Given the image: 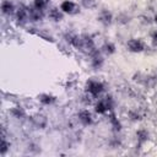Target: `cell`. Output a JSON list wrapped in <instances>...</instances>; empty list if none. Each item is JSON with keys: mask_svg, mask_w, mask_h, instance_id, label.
Here are the masks:
<instances>
[{"mask_svg": "<svg viewBox=\"0 0 157 157\" xmlns=\"http://www.w3.org/2000/svg\"><path fill=\"white\" fill-rule=\"evenodd\" d=\"M104 90V85L101 81L97 80H88L86 82V92H88L91 96L97 97L102 93V91Z\"/></svg>", "mask_w": 157, "mask_h": 157, "instance_id": "1", "label": "cell"}, {"mask_svg": "<svg viewBox=\"0 0 157 157\" xmlns=\"http://www.w3.org/2000/svg\"><path fill=\"white\" fill-rule=\"evenodd\" d=\"M94 0H81V4H82V6L83 7H86V9H90V7H92L93 5H94Z\"/></svg>", "mask_w": 157, "mask_h": 157, "instance_id": "20", "label": "cell"}, {"mask_svg": "<svg viewBox=\"0 0 157 157\" xmlns=\"http://www.w3.org/2000/svg\"><path fill=\"white\" fill-rule=\"evenodd\" d=\"M48 4H49V0H34L33 6H34L36 9L42 10V11H43V10L48 6Z\"/></svg>", "mask_w": 157, "mask_h": 157, "instance_id": "16", "label": "cell"}, {"mask_svg": "<svg viewBox=\"0 0 157 157\" xmlns=\"http://www.w3.org/2000/svg\"><path fill=\"white\" fill-rule=\"evenodd\" d=\"M103 49H104V52H105L108 55H110V54H113V53L115 52V45H114L113 43L108 42V43H105V44H104Z\"/></svg>", "mask_w": 157, "mask_h": 157, "instance_id": "18", "label": "cell"}, {"mask_svg": "<svg viewBox=\"0 0 157 157\" xmlns=\"http://www.w3.org/2000/svg\"><path fill=\"white\" fill-rule=\"evenodd\" d=\"M38 99H39V102H40L42 104H45V105L53 104V103L56 101V98H55L54 96L49 94V93H42V94H39V96H38Z\"/></svg>", "mask_w": 157, "mask_h": 157, "instance_id": "10", "label": "cell"}, {"mask_svg": "<svg viewBox=\"0 0 157 157\" xmlns=\"http://www.w3.org/2000/svg\"><path fill=\"white\" fill-rule=\"evenodd\" d=\"M112 20H113V16L112 13L108 11V10H102L101 13H99V21L104 25V26H108L112 23Z\"/></svg>", "mask_w": 157, "mask_h": 157, "instance_id": "8", "label": "cell"}, {"mask_svg": "<svg viewBox=\"0 0 157 157\" xmlns=\"http://www.w3.org/2000/svg\"><path fill=\"white\" fill-rule=\"evenodd\" d=\"M109 120H110V123H112V125H113V128H114V130H117V131H119L120 129H121V125H120V121L118 120V118H115V115L112 113L110 114V117H109Z\"/></svg>", "mask_w": 157, "mask_h": 157, "instance_id": "17", "label": "cell"}, {"mask_svg": "<svg viewBox=\"0 0 157 157\" xmlns=\"http://www.w3.org/2000/svg\"><path fill=\"white\" fill-rule=\"evenodd\" d=\"M126 47L131 52V53H141L145 50V44L141 39H137V38H131L128 40L126 43Z\"/></svg>", "mask_w": 157, "mask_h": 157, "instance_id": "2", "label": "cell"}, {"mask_svg": "<svg viewBox=\"0 0 157 157\" xmlns=\"http://www.w3.org/2000/svg\"><path fill=\"white\" fill-rule=\"evenodd\" d=\"M151 39H152V44H153V45L157 48V31H155V32L152 33Z\"/></svg>", "mask_w": 157, "mask_h": 157, "instance_id": "21", "label": "cell"}, {"mask_svg": "<svg viewBox=\"0 0 157 157\" xmlns=\"http://www.w3.org/2000/svg\"><path fill=\"white\" fill-rule=\"evenodd\" d=\"M32 120H33V124H34L38 129H43V128H45V125H47V118H45L44 115H42V114L34 115Z\"/></svg>", "mask_w": 157, "mask_h": 157, "instance_id": "12", "label": "cell"}, {"mask_svg": "<svg viewBox=\"0 0 157 157\" xmlns=\"http://www.w3.org/2000/svg\"><path fill=\"white\" fill-rule=\"evenodd\" d=\"M42 17H43L42 10H38V9H36L34 6H33L32 9H28V20H29V21L37 22V21H40Z\"/></svg>", "mask_w": 157, "mask_h": 157, "instance_id": "6", "label": "cell"}, {"mask_svg": "<svg viewBox=\"0 0 157 157\" xmlns=\"http://www.w3.org/2000/svg\"><path fill=\"white\" fill-rule=\"evenodd\" d=\"M136 136H137V141H139L140 144H144V142L147 141V139H148V134H147V131L144 130V129H140V130L136 132Z\"/></svg>", "mask_w": 157, "mask_h": 157, "instance_id": "15", "label": "cell"}, {"mask_svg": "<svg viewBox=\"0 0 157 157\" xmlns=\"http://www.w3.org/2000/svg\"><path fill=\"white\" fill-rule=\"evenodd\" d=\"M48 16H49L50 20H53V21H55V22H59V21L63 20V11L59 10L58 7H53V9L49 10Z\"/></svg>", "mask_w": 157, "mask_h": 157, "instance_id": "7", "label": "cell"}, {"mask_svg": "<svg viewBox=\"0 0 157 157\" xmlns=\"http://www.w3.org/2000/svg\"><path fill=\"white\" fill-rule=\"evenodd\" d=\"M60 10L64 12V13H76L78 10H77V5L71 1V0H64L61 4H60Z\"/></svg>", "mask_w": 157, "mask_h": 157, "instance_id": "3", "label": "cell"}, {"mask_svg": "<svg viewBox=\"0 0 157 157\" xmlns=\"http://www.w3.org/2000/svg\"><path fill=\"white\" fill-rule=\"evenodd\" d=\"M94 110H96V113H98V114H104V113H107V112L109 110V108H108L105 101L102 99V101H99V102L94 105Z\"/></svg>", "mask_w": 157, "mask_h": 157, "instance_id": "13", "label": "cell"}, {"mask_svg": "<svg viewBox=\"0 0 157 157\" xmlns=\"http://www.w3.org/2000/svg\"><path fill=\"white\" fill-rule=\"evenodd\" d=\"M155 22H156V25H157V15L155 16Z\"/></svg>", "mask_w": 157, "mask_h": 157, "instance_id": "22", "label": "cell"}, {"mask_svg": "<svg viewBox=\"0 0 157 157\" xmlns=\"http://www.w3.org/2000/svg\"><path fill=\"white\" fill-rule=\"evenodd\" d=\"M92 55V59H91V65L94 67V69H99L102 65H103V58L101 56V54L96 50Z\"/></svg>", "mask_w": 157, "mask_h": 157, "instance_id": "9", "label": "cell"}, {"mask_svg": "<svg viewBox=\"0 0 157 157\" xmlns=\"http://www.w3.org/2000/svg\"><path fill=\"white\" fill-rule=\"evenodd\" d=\"M11 114L16 118V119H21V118H23L25 117V110L21 108V107H13V108H11Z\"/></svg>", "mask_w": 157, "mask_h": 157, "instance_id": "14", "label": "cell"}, {"mask_svg": "<svg viewBox=\"0 0 157 157\" xmlns=\"http://www.w3.org/2000/svg\"><path fill=\"white\" fill-rule=\"evenodd\" d=\"M13 10H15V6L10 0H4L1 2V11L4 15H11Z\"/></svg>", "mask_w": 157, "mask_h": 157, "instance_id": "11", "label": "cell"}, {"mask_svg": "<svg viewBox=\"0 0 157 157\" xmlns=\"http://www.w3.org/2000/svg\"><path fill=\"white\" fill-rule=\"evenodd\" d=\"M16 18H17V22L20 25H23L28 20V7L21 6L16 12Z\"/></svg>", "mask_w": 157, "mask_h": 157, "instance_id": "4", "label": "cell"}, {"mask_svg": "<svg viewBox=\"0 0 157 157\" xmlns=\"http://www.w3.org/2000/svg\"><path fill=\"white\" fill-rule=\"evenodd\" d=\"M9 144H7V141L5 140V137H2V140H1V147H0V153L1 155H5L6 153V151H7V148H9Z\"/></svg>", "mask_w": 157, "mask_h": 157, "instance_id": "19", "label": "cell"}, {"mask_svg": "<svg viewBox=\"0 0 157 157\" xmlns=\"http://www.w3.org/2000/svg\"><path fill=\"white\" fill-rule=\"evenodd\" d=\"M78 120L83 124V125H91L93 119H92V114L90 113V110L83 109L78 113Z\"/></svg>", "mask_w": 157, "mask_h": 157, "instance_id": "5", "label": "cell"}]
</instances>
